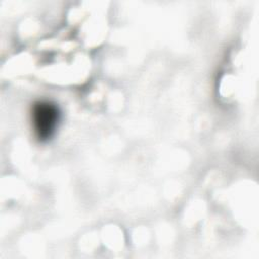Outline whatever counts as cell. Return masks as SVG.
I'll use <instances>...</instances> for the list:
<instances>
[{
  "instance_id": "1",
  "label": "cell",
  "mask_w": 259,
  "mask_h": 259,
  "mask_svg": "<svg viewBox=\"0 0 259 259\" xmlns=\"http://www.w3.org/2000/svg\"><path fill=\"white\" fill-rule=\"evenodd\" d=\"M59 112L55 105L49 102H39L33 109V123L39 139H48L57 125Z\"/></svg>"
}]
</instances>
